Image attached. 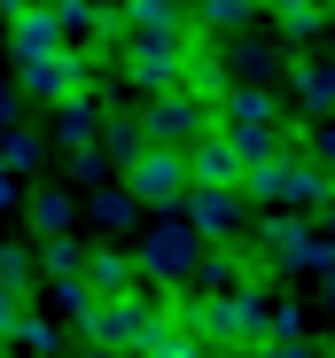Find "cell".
I'll use <instances>...</instances> for the list:
<instances>
[{
  "label": "cell",
  "instance_id": "f1b7e54d",
  "mask_svg": "<svg viewBox=\"0 0 335 358\" xmlns=\"http://www.w3.org/2000/svg\"><path fill=\"white\" fill-rule=\"evenodd\" d=\"M8 195H16V179H8V171H0V203H8Z\"/></svg>",
  "mask_w": 335,
  "mask_h": 358
},
{
  "label": "cell",
  "instance_id": "7c38bea8",
  "mask_svg": "<svg viewBox=\"0 0 335 358\" xmlns=\"http://www.w3.org/2000/svg\"><path fill=\"white\" fill-rule=\"evenodd\" d=\"M242 125H289L281 94H273V86H227V94H218V133H242Z\"/></svg>",
  "mask_w": 335,
  "mask_h": 358
},
{
  "label": "cell",
  "instance_id": "ffe728a7",
  "mask_svg": "<svg viewBox=\"0 0 335 358\" xmlns=\"http://www.w3.org/2000/svg\"><path fill=\"white\" fill-rule=\"evenodd\" d=\"M31 265H39V273H47V280H78V265H86V250H78V242H71V234H55V242H47V250H39V257H31Z\"/></svg>",
  "mask_w": 335,
  "mask_h": 358
},
{
  "label": "cell",
  "instance_id": "5b68a950",
  "mask_svg": "<svg viewBox=\"0 0 335 358\" xmlns=\"http://www.w3.org/2000/svg\"><path fill=\"white\" fill-rule=\"evenodd\" d=\"M180 210H187L180 226L195 234L203 250H211V242H242V226H250V218H242L250 203H242L234 187H187V195H180Z\"/></svg>",
  "mask_w": 335,
  "mask_h": 358
},
{
  "label": "cell",
  "instance_id": "9a60e30c",
  "mask_svg": "<svg viewBox=\"0 0 335 358\" xmlns=\"http://www.w3.org/2000/svg\"><path fill=\"white\" fill-rule=\"evenodd\" d=\"M8 47H16V63H39V55H63V31H55L47 8H24V16H8Z\"/></svg>",
  "mask_w": 335,
  "mask_h": 358
},
{
  "label": "cell",
  "instance_id": "7a4b0ae2",
  "mask_svg": "<svg viewBox=\"0 0 335 358\" xmlns=\"http://www.w3.org/2000/svg\"><path fill=\"white\" fill-rule=\"evenodd\" d=\"M211 125H218V109H211V101H187V94H148L141 117H133L141 148H187V141L211 133Z\"/></svg>",
  "mask_w": 335,
  "mask_h": 358
},
{
  "label": "cell",
  "instance_id": "f546056e",
  "mask_svg": "<svg viewBox=\"0 0 335 358\" xmlns=\"http://www.w3.org/2000/svg\"><path fill=\"white\" fill-rule=\"evenodd\" d=\"M327 296H335V265H327Z\"/></svg>",
  "mask_w": 335,
  "mask_h": 358
},
{
  "label": "cell",
  "instance_id": "1f68e13d",
  "mask_svg": "<svg viewBox=\"0 0 335 358\" xmlns=\"http://www.w3.org/2000/svg\"><path fill=\"white\" fill-rule=\"evenodd\" d=\"M86 358H109V350H86Z\"/></svg>",
  "mask_w": 335,
  "mask_h": 358
},
{
  "label": "cell",
  "instance_id": "8992f818",
  "mask_svg": "<svg viewBox=\"0 0 335 358\" xmlns=\"http://www.w3.org/2000/svg\"><path fill=\"white\" fill-rule=\"evenodd\" d=\"M180 55H187V39H125L117 47V71L141 94H180Z\"/></svg>",
  "mask_w": 335,
  "mask_h": 358
},
{
  "label": "cell",
  "instance_id": "6da1fadb",
  "mask_svg": "<svg viewBox=\"0 0 335 358\" xmlns=\"http://www.w3.org/2000/svg\"><path fill=\"white\" fill-rule=\"evenodd\" d=\"M195 265H203V242L180 226V210L156 218V226L141 234V250H133V273L156 280V288H172V296H180V280H195Z\"/></svg>",
  "mask_w": 335,
  "mask_h": 358
},
{
  "label": "cell",
  "instance_id": "4fadbf2b",
  "mask_svg": "<svg viewBox=\"0 0 335 358\" xmlns=\"http://www.w3.org/2000/svg\"><path fill=\"white\" fill-rule=\"evenodd\" d=\"M257 8L273 16V39L281 47H312L327 31V0H257Z\"/></svg>",
  "mask_w": 335,
  "mask_h": 358
},
{
  "label": "cell",
  "instance_id": "4dcf8cb0",
  "mask_svg": "<svg viewBox=\"0 0 335 358\" xmlns=\"http://www.w3.org/2000/svg\"><path fill=\"white\" fill-rule=\"evenodd\" d=\"M203 358H227V350H203Z\"/></svg>",
  "mask_w": 335,
  "mask_h": 358
},
{
  "label": "cell",
  "instance_id": "7402d4cb",
  "mask_svg": "<svg viewBox=\"0 0 335 358\" xmlns=\"http://www.w3.org/2000/svg\"><path fill=\"white\" fill-rule=\"evenodd\" d=\"M8 343H24V350H31V358H55V350H63V335H55V320H47V312H24V320H16V335H8Z\"/></svg>",
  "mask_w": 335,
  "mask_h": 358
},
{
  "label": "cell",
  "instance_id": "ac0fdd59",
  "mask_svg": "<svg viewBox=\"0 0 335 358\" xmlns=\"http://www.w3.org/2000/svg\"><path fill=\"white\" fill-rule=\"evenodd\" d=\"M55 133H63V148H94V141H101L94 101H63V109H55Z\"/></svg>",
  "mask_w": 335,
  "mask_h": 358
},
{
  "label": "cell",
  "instance_id": "d4e9b609",
  "mask_svg": "<svg viewBox=\"0 0 335 358\" xmlns=\"http://www.w3.org/2000/svg\"><path fill=\"white\" fill-rule=\"evenodd\" d=\"M55 304H63V312H71V320H78V312H86V304H94V296H86V280H55Z\"/></svg>",
  "mask_w": 335,
  "mask_h": 358
},
{
  "label": "cell",
  "instance_id": "277c9868",
  "mask_svg": "<svg viewBox=\"0 0 335 358\" xmlns=\"http://www.w3.org/2000/svg\"><path fill=\"white\" fill-rule=\"evenodd\" d=\"M125 195H133L141 210H164V218H172L180 195H187V164H180V148H141V156L125 164Z\"/></svg>",
  "mask_w": 335,
  "mask_h": 358
},
{
  "label": "cell",
  "instance_id": "8fae6325",
  "mask_svg": "<svg viewBox=\"0 0 335 358\" xmlns=\"http://www.w3.org/2000/svg\"><path fill=\"white\" fill-rule=\"evenodd\" d=\"M78 280H86V296H94V304H117V296H141V273H133V250H86Z\"/></svg>",
  "mask_w": 335,
  "mask_h": 358
},
{
  "label": "cell",
  "instance_id": "5bb4252c",
  "mask_svg": "<svg viewBox=\"0 0 335 358\" xmlns=\"http://www.w3.org/2000/svg\"><path fill=\"white\" fill-rule=\"evenodd\" d=\"M250 16H257V0H195V8H187V31H195V39H242Z\"/></svg>",
  "mask_w": 335,
  "mask_h": 358
},
{
  "label": "cell",
  "instance_id": "ba28073f",
  "mask_svg": "<svg viewBox=\"0 0 335 358\" xmlns=\"http://www.w3.org/2000/svg\"><path fill=\"white\" fill-rule=\"evenodd\" d=\"M180 164H187V187H234L242 195V156H234V141L227 133H195L187 148H180Z\"/></svg>",
  "mask_w": 335,
  "mask_h": 358
},
{
  "label": "cell",
  "instance_id": "3957f363",
  "mask_svg": "<svg viewBox=\"0 0 335 358\" xmlns=\"http://www.w3.org/2000/svg\"><path fill=\"white\" fill-rule=\"evenodd\" d=\"M148 296H117V304H86L78 312V335L94 343V350H109V358H133L141 350V335H148Z\"/></svg>",
  "mask_w": 335,
  "mask_h": 358
},
{
  "label": "cell",
  "instance_id": "2e32d148",
  "mask_svg": "<svg viewBox=\"0 0 335 358\" xmlns=\"http://www.w3.org/2000/svg\"><path fill=\"white\" fill-rule=\"evenodd\" d=\"M289 86H297V101H304L312 125H320V117H335V63H297Z\"/></svg>",
  "mask_w": 335,
  "mask_h": 358
},
{
  "label": "cell",
  "instance_id": "603a6c76",
  "mask_svg": "<svg viewBox=\"0 0 335 358\" xmlns=\"http://www.w3.org/2000/svg\"><path fill=\"white\" fill-rule=\"evenodd\" d=\"M0 171H8V179L16 171H39V141L31 133H8V141H0Z\"/></svg>",
  "mask_w": 335,
  "mask_h": 358
},
{
  "label": "cell",
  "instance_id": "836d02e7",
  "mask_svg": "<svg viewBox=\"0 0 335 358\" xmlns=\"http://www.w3.org/2000/svg\"><path fill=\"white\" fill-rule=\"evenodd\" d=\"M0 358H8V350H0Z\"/></svg>",
  "mask_w": 335,
  "mask_h": 358
},
{
  "label": "cell",
  "instance_id": "52a82bcc",
  "mask_svg": "<svg viewBox=\"0 0 335 358\" xmlns=\"http://www.w3.org/2000/svg\"><path fill=\"white\" fill-rule=\"evenodd\" d=\"M94 71H101L94 55H71V47H63V55H39V63H24V86H31L39 101L63 109V101H86V94H94Z\"/></svg>",
  "mask_w": 335,
  "mask_h": 358
},
{
  "label": "cell",
  "instance_id": "30bf717a",
  "mask_svg": "<svg viewBox=\"0 0 335 358\" xmlns=\"http://www.w3.org/2000/svg\"><path fill=\"white\" fill-rule=\"evenodd\" d=\"M234 86V71H227V55H218L211 39H187V55H180V94L187 101H211L218 109V94Z\"/></svg>",
  "mask_w": 335,
  "mask_h": 358
},
{
  "label": "cell",
  "instance_id": "44dd1931",
  "mask_svg": "<svg viewBox=\"0 0 335 358\" xmlns=\"http://www.w3.org/2000/svg\"><path fill=\"white\" fill-rule=\"evenodd\" d=\"M31 273H39V265H31V250H24V242H8V250H0V288H8V296H24V304H31V288H39Z\"/></svg>",
  "mask_w": 335,
  "mask_h": 358
},
{
  "label": "cell",
  "instance_id": "d6986e66",
  "mask_svg": "<svg viewBox=\"0 0 335 358\" xmlns=\"http://www.w3.org/2000/svg\"><path fill=\"white\" fill-rule=\"evenodd\" d=\"M86 218H101L109 234H133V226H141V203H133L125 187H101V195L86 203Z\"/></svg>",
  "mask_w": 335,
  "mask_h": 358
},
{
  "label": "cell",
  "instance_id": "83f0119b",
  "mask_svg": "<svg viewBox=\"0 0 335 358\" xmlns=\"http://www.w3.org/2000/svg\"><path fill=\"white\" fill-rule=\"evenodd\" d=\"M24 8H55V0H0V16H24Z\"/></svg>",
  "mask_w": 335,
  "mask_h": 358
},
{
  "label": "cell",
  "instance_id": "e0dca14e",
  "mask_svg": "<svg viewBox=\"0 0 335 358\" xmlns=\"http://www.w3.org/2000/svg\"><path fill=\"white\" fill-rule=\"evenodd\" d=\"M31 226H39V242L71 234V226H78V195H71V187H39V195H31Z\"/></svg>",
  "mask_w": 335,
  "mask_h": 358
},
{
  "label": "cell",
  "instance_id": "cb8c5ba5",
  "mask_svg": "<svg viewBox=\"0 0 335 358\" xmlns=\"http://www.w3.org/2000/svg\"><path fill=\"white\" fill-rule=\"evenodd\" d=\"M304 156H312V164H320V171L335 179V117H320V125L304 133Z\"/></svg>",
  "mask_w": 335,
  "mask_h": 358
},
{
  "label": "cell",
  "instance_id": "484cf974",
  "mask_svg": "<svg viewBox=\"0 0 335 358\" xmlns=\"http://www.w3.org/2000/svg\"><path fill=\"white\" fill-rule=\"evenodd\" d=\"M24 312H31V304H24V296H8V288H0V343H8V335H16V320H24Z\"/></svg>",
  "mask_w": 335,
  "mask_h": 358
},
{
  "label": "cell",
  "instance_id": "4316f807",
  "mask_svg": "<svg viewBox=\"0 0 335 358\" xmlns=\"http://www.w3.org/2000/svg\"><path fill=\"white\" fill-rule=\"evenodd\" d=\"M257 358H312V350H304V343H265Z\"/></svg>",
  "mask_w": 335,
  "mask_h": 358
},
{
  "label": "cell",
  "instance_id": "d6a6232c",
  "mask_svg": "<svg viewBox=\"0 0 335 358\" xmlns=\"http://www.w3.org/2000/svg\"><path fill=\"white\" fill-rule=\"evenodd\" d=\"M101 8H109V0H101Z\"/></svg>",
  "mask_w": 335,
  "mask_h": 358
},
{
  "label": "cell",
  "instance_id": "9c48e42d",
  "mask_svg": "<svg viewBox=\"0 0 335 358\" xmlns=\"http://www.w3.org/2000/svg\"><path fill=\"white\" fill-rule=\"evenodd\" d=\"M125 39H195L187 31V0H117Z\"/></svg>",
  "mask_w": 335,
  "mask_h": 358
}]
</instances>
